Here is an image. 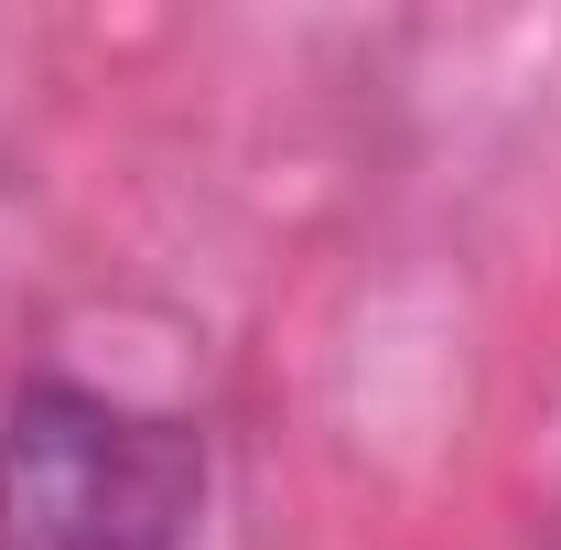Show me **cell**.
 I'll return each mask as SVG.
<instances>
[{"label":"cell","mask_w":561,"mask_h":550,"mask_svg":"<svg viewBox=\"0 0 561 550\" xmlns=\"http://www.w3.org/2000/svg\"><path fill=\"white\" fill-rule=\"evenodd\" d=\"M206 518V443L76 378L0 421V550H184Z\"/></svg>","instance_id":"6da1fadb"}]
</instances>
